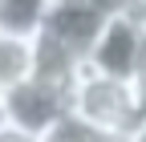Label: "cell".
<instances>
[{
	"label": "cell",
	"mask_w": 146,
	"mask_h": 142,
	"mask_svg": "<svg viewBox=\"0 0 146 142\" xmlns=\"http://www.w3.org/2000/svg\"><path fill=\"white\" fill-rule=\"evenodd\" d=\"M45 142H114V138H106V134H98L94 126H85V122H77V118H65L61 126H53L49 134H45Z\"/></svg>",
	"instance_id": "6"
},
{
	"label": "cell",
	"mask_w": 146,
	"mask_h": 142,
	"mask_svg": "<svg viewBox=\"0 0 146 142\" xmlns=\"http://www.w3.org/2000/svg\"><path fill=\"white\" fill-rule=\"evenodd\" d=\"M0 142H45V138H36L21 126H0Z\"/></svg>",
	"instance_id": "7"
},
{
	"label": "cell",
	"mask_w": 146,
	"mask_h": 142,
	"mask_svg": "<svg viewBox=\"0 0 146 142\" xmlns=\"http://www.w3.org/2000/svg\"><path fill=\"white\" fill-rule=\"evenodd\" d=\"M142 33H146V21H142Z\"/></svg>",
	"instance_id": "11"
},
{
	"label": "cell",
	"mask_w": 146,
	"mask_h": 142,
	"mask_svg": "<svg viewBox=\"0 0 146 142\" xmlns=\"http://www.w3.org/2000/svg\"><path fill=\"white\" fill-rule=\"evenodd\" d=\"M69 114L118 142L146 118V106L130 81L106 77V73H94L89 65H81L69 90Z\"/></svg>",
	"instance_id": "1"
},
{
	"label": "cell",
	"mask_w": 146,
	"mask_h": 142,
	"mask_svg": "<svg viewBox=\"0 0 146 142\" xmlns=\"http://www.w3.org/2000/svg\"><path fill=\"white\" fill-rule=\"evenodd\" d=\"M33 65H36V41H21V37H4L0 33V94L29 81Z\"/></svg>",
	"instance_id": "5"
},
{
	"label": "cell",
	"mask_w": 146,
	"mask_h": 142,
	"mask_svg": "<svg viewBox=\"0 0 146 142\" xmlns=\"http://www.w3.org/2000/svg\"><path fill=\"white\" fill-rule=\"evenodd\" d=\"M49 12H53V0H0V33L36 41L49 25Z\"/></svg>",
	"instance_id": "4"
},
{
	"label": "cell",
	"mask_w": 146,
	"mask_h": 142,
	"mask_svg": "<svg viewBox=\"0 0 146 142\" xmlns=\"http://www.w3.org/2000/svg\"><path fill=\"white\" fill-rule=\"evenodd\" d=\"M142 49H146V33H142V25L130 21L126 12H114V16L102 25L98 41L89 45V53H85L81 65H89L94 73L118 77V81H130L134 69H138Z\"/></svg>",
	"instance_id": "3"
},
{
	"label": "cell",
	"mask_w": 146,
	"mask_h": 142,
	"mask_svg": "<svg viewBox=\"0 0 146 142\" xmlns=\"http://www.w3.org/2000/svg\"><path fill=\"white\" fill-rule=\"evenodd\" d=\"M118 142H146V118H142V122H138V126L126 134V138H118Z\"/></svg>",
	"instance_id": "9"
},
{
	"label": "cell",
	"mask_w": 146,
	"mask_h": 142,
	"mask_svg": "<svg viewBox=\"0 0 146 142\" xmlns=\"http://www.w3.org/2000/svg\"><path fill=\"white\" fill-rule=\"evenodd\" d=\"M0 126H8V110H4V94H0Z\"/></svg>",
	"instance_id": "10"
},
{
	"label": "cell",
	"mask_w": 146,
	"mask_h": 142,
	"mask_svg": "<svg viewBox=\"0 0 146 142\" xmlns=\"http://www.w3.org/2000/svg\"><path fill=\"white\" fill-rule=\"evenodd\" d=\"M4 110H8V126H21L36 138H45L53 126H61L69 118V90L41 81V77H29L4 94Z\"/></svg>",
	"instance_id": "2"
},
{
	"label": "cell",
	"mask_w": 146,
	"mask_h": 142,
	"mask_svg": "<svg viewBox=\"0 0 146 142\" xmlns=\"http://www.w3.org/2000/svg\"><path fill=\"white\" fill-rule=\"evenodd\" d=\"M118 12H126L130 21H146V0H118Z\"/></svg>",
	"instance_id": "8"
}]
</instances>
